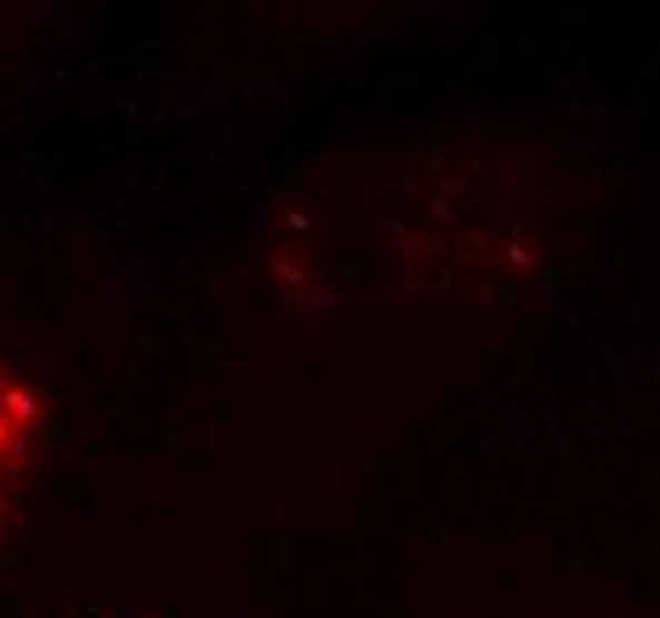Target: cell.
<instances>
[{"label": "cell", "mask_w": 660, "mask_h": 618, "mask_svg": "<svg viewBox=\"0 0 660 618\" xmlns=\"http://www.w3.org/2000/svg\"><path fill=\"white\" fill-rule=\"evenodd\" d=\"M0 410L20 423V429H29V423L43 414V400H39V391H29L24 381H10L6 391H0Z\"/></svg>", "instance_id": "1"}]
</instances>
